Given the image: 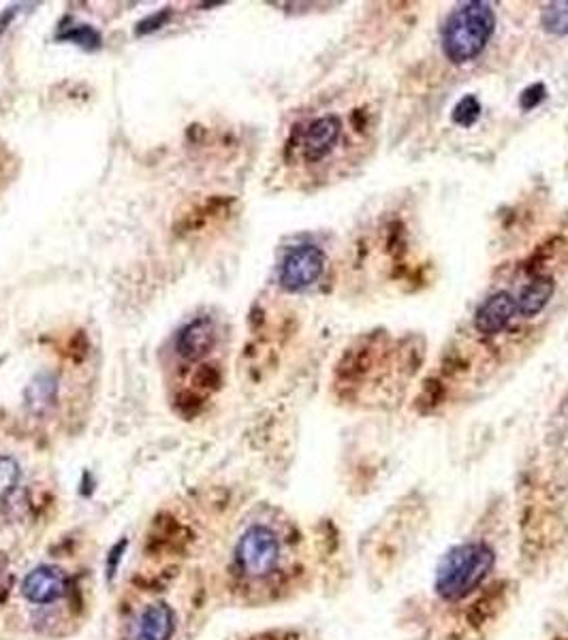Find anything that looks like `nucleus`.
<instances>
[{
  "label": "nucleus",
  "mask_w": 568,
  "mask_h": 640,
  "mask_svg": "<svg viewBox=\"0 0 568 640\" xmlns=\"http://www.w3.org/2000/svg\"><path fill=\"white\" fill-rule=\"evenodd\" d=\"M496 566V553L485 542H462L451 547L436 566L434 591L445 602H462L481 589Z\"/></svg>",
  "instance_id": "1"
},
{
  "label": "nucleus",
  "mask_w": 568,
  "mask_h": 640,
  "mask_svg": "<svg viewBox=\"0 0 568 640\" xmlns=\"http://www.w3.org/2000/svg\"><path fill=\"white\" fill-rule=\"evenodd\" d=\"M496 32V11L485 0L457 5L443 26V54L453 64L477 60Z\"/></svg>",
  "instance_id": "2"
},
{
  "label": "nucleus",
  "mask_w": 568,
  "mask_h": 640,
  "mask_svg": "<svg viewBox=\"0 0 568 640\" xmlns=\"http://www.w3.org/2000/svg\"><path fill=\"white\" fill-rule=\"evenodd\" d=\"M282 540L270 525H252L235 547V564L246 579L263 581L280 570Z\"/></svg>",
  "instance_id": "3"
},
{
  "label": "nucleus",
  "mask_w": 568,
  "mask_h": 640,
  "mask_svg": "<svg viewBox=\"0 0 568 640\" xmlns=\"http://www.w3.org/2000/svg\"><path fill=\"white\" fill-rule=\"evenodd\" d=\"M342 120L336 114H325L310 120L304 128H297L289 148H295L304 163H321L336 150L342 137Z\"/></svg>",
  "instance_id": "4"
},
{
  "label": "nucleus",
  "mask_w": 568,
  "mask_h": 640,
  "mask_svg": "<svg viewBox=\"0 0 568 640\" xmlns=\"http://www.w3.org/2000/svg\"><path fill=\"white\" fill-rule=\"evenodd\" d=\"M327 256L319 246L302 244L284 256L280 265V286L289 293L306 291L312 284H317L325 274Z\"/></svg>",
  "instance_id": "5"
},
{
  "label": "nucleus",
  "mask_w": 568,
  "mask_h": 640,
  "mask_svg": "<svg viewBox=\"0 0 568 640\" xmlns=\"http://www.w3.org/2000/svg\"><path fill=\"white\" fill-rule=\"evenodd\" d=\"M517 316V299L500 291L489 295L475 314V329L477 333L485 335V338H496L504 329L511 325V320Z\"/></svg>",
  "instance_id": "6"
},
{
  "label": "nucleus",
  "mask_w": 568,
  "mask_h": 640,
  "mask_svg": "<svg viewBox=\"0 0 568 640\" xmlns=\"http://www.w3.org/2000/svg\"><path fill=\"white\" fill-rule=\"evenodd\" d=\"M216 338L218 333L214 320L208 316H199L178 333L176 352L184 361L197 363L216 346Z\"/></svg>",
  "instance_id": "7"
},
{
  "label": "nucleus",
  "mask_w": 568,
  "mask_h": 640,
  "mask_svg": "<svg viewBox=\"0 0 568 640\" xmlns=\"http://www.w3.org/2000/svg\"><path fill=\"white\" fill-rule=\"evenodd\" d=\"M22 594L33 604H52L67 594V576L60 568L41 566L26 576Z\"/></svg>",
  "instance_id": "8"
},
{
  "label": "nucleus",
  "mask_w": 568,
  "mask_h": 640,
  "mask_svg": "<svg viewBox=\"0 0 568 640\" xmlns=\"http://www.w3.org/2000/svg\"><path fill=\"white\" fill-rule=\"evenodd\" d=\"M173 630H176V619L171 608L163 602L150 604L139 615L129 640H169Z\"/></svg>",
  "instance_id": "9"
},
{
  "label": "nucleus",
  "mask_w": 568,
  "mask_h": 640,
  "mask_svg": "<svg viewBox=\"0 0 568 640\" xmlns=\"http://www.w3.org/2000/svg\"><path fill=\"white\" fill-rule=\"evenodd\" d=\"M556 282L551 276H536L517 297V314L526 318L539 316L554 297Z\"/></svg>",
  "instance_id": "10"
},
{
  "label": "nucleus",
  "mask_w": 568,
  "mask_h": 640,
  "mask_svg": "<svg viewBox=\"0 0 568 640\" xmlns=\"http://www.w3.org/2000/svg\"><path fill=\"white\" fill-rule=\"evenodd\" d=\"M541 26L547 35L566 37L568 35V0L549 3L541 11Z\"/></svg>",
  "instance_id": "11"
},
{
  "label": "nucleus",
  "mask_w": 568,
  "mask_h": 640,
  "mask_svg": "<svg viewBox=\"0 0 568 640\" xmlns=\"http://www.w3.org/2000/svg\"><path fill=\"white\" fill-rule=\"evenodd\" d=\"M481 118V103L475 94H466L462 96L460 101L455 103L453 111H451V120L453 124L462 126V128H470L475 126Z\"/></svg>",
  "instance_id": "12"
},
{
  "label": "nucleus",
  "mask_w": 568,
  "mask_h": 640,
  "mask_svg": "<svg viewBox=\"0 0 568 640\" xmlns=\"http://www.w3.org/2000/svg\"><path fill=\"white\" fill-rule=\"evenodd\" d=\"M20 483V466L9 455H0V500L11 495Z\"/></svg>",
  "instance_id": "13"
},
{
  "label": "nucleus",
  "mask_w": 568,
  "mask_h": 640,
  "mask_svg": "<svg viewBox=\"0 0 568 640\" xmlns=\"http://www.w3.org/2000/svg\"><path fill=\"white\" fill-rule=\"evenodd\" d=\"M58 41H71L75 45L84 47V50H97L101 45V35L92 26H75L67 32H60Z\"/></svg>",
  "instance_id": "14"
},
{
  "label": "nucleus",
  "mask_w": 568,
  "mask_h": 640,
  "mask_svg": "<svg viewBox=\"0 0 568 640\" xmlns=\"http://www.w3.org/2000/svg\"><path fill=\"white\" fill-rule=\"evenodd\" d=\"M30 395H33V408H41V406H47L54 399L56 395V384L54 380L50 378H39L33 382V387H30Z\"/></svg>",
  "instance_id": "15"
},
{
  "label": "nucleus",
  "mask_w": 568,
  "mask_h": 640,
  "mask_svg": "<svg viewBox=\"0 0 568 640\" xmlns=\"http://www.w3.org/2000/svg\"><path fill=\"white\" fill-rule=\"evenodd\" d=\"M545 96H547V88L543 84H532L519 94V107L524 111H530L534 107H539L545 101Z\"/></svg>",
  "instance_id": "16"
},
{
  "label": "nucleus",
  "mask_w": 568,
  "mask_h": 640,
  "mask_svg": "<svg viewBox=\"0 0 568 640\" xmlns=\"http://www.w3.org/2000/svg\"><path fill=\"white\" fill-rule=\"evenodd\" d=\"M169 18H171V11H169V9H163V11H159V13H154L152 18H148V20H144V22H139L137 35H148V32L159 30L161 26L167 24Z\"/></svg>",
  "instance_id": "17"
},
{
  "label": "nucleus",
  "mask_w": 568,
  "mask_h": 640,
  "mask_svg": "<svg viewBox=\"0 0 568 640\" xmlns=\"http://www.w3.org/2000/svg\"><path fill=\"white\" fill-rule=\"evenodd\" d=\"M9 587V576H7V557L0 553V598L7 594Z\"/></svg>",
  "instance_id": "18"
},
{
  "label": "nucleus",
  "mask_w": 568,
  "mask_h": 640,
  "mask_svg": "<svg viewBox=\"0 0 568 640\" xmlns=\"http://www.w3.org/2000/svg\"><path fill=\"white\" fill-rule=\"evenodd\" d=\"M15 15H18V7H9L3 15H0V37L5 35V30L9 28V24H11V20L15 18Z\"/></svg>",
  "instance_id": "19"
}]
</instances>
